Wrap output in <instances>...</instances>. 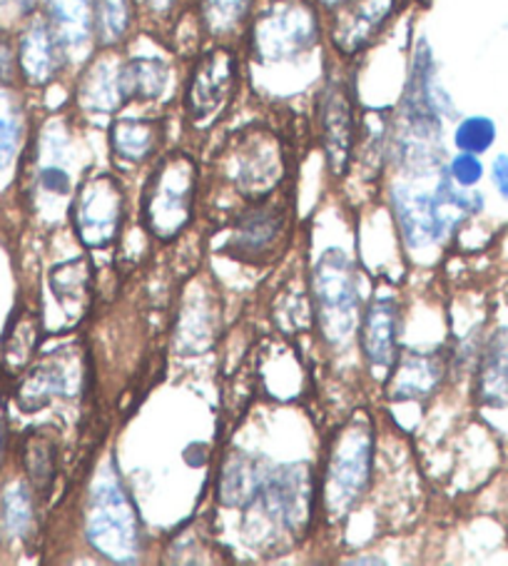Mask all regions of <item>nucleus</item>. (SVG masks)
<instances>
[{"label":"nucleus","instance_id":"nucleus-36","mask_svg":"<svg viewBox=\"0 0 508 566\" xmlns=\"http://www.w3.org/2000/svg\"><path fill=\"white\" fill-rule=\"evenodd\" d=\"M21 73H18V51L11 35L0 33V85L13 87Z\"/></svg>","mask_w":508,"mask_h":566},{"label":"nucleus","instance_id":"nucleus-27","mask_svg":"<svg viewBox=\"0 0 508 566\" xmlns=\"http://www.w3.org/2000/svg\"><path fill=\"white\" fill-rule=\"evenodd\" d=\"M135 18H138L135 0H95L93 41L103 51L123 45L133 31Z\"/></svg>","mask_w":508,"mask_h":566},{"label":"nucleus","instance_id":"nucleus-6","mask_svg":"<svg viewBox=\"0 0 508 566\" xmlns=\"http://www.w3.org/2000/svg\"><path fill=\"white\" fill-rule=\"evenodd\" d=\"M85 534L93 549L105 559L130 564L138 559L142 534L138 512L117 476H105L91 494Z\"/></svg>","mask_w":508,"mask_h":566},{"label":"nucleus","instance_id":"nucleus-5","mask_svg":"<svg viewBox=\"0 0 508 566\" xmlns=\"http://www.w3.org/2000/svg\"><path fill=\"white\" fill-rule=\"evenodd\" d=\"M374 467V429L369 419L357 417L339 429L329 449L321 482V500L331 522L345 520L367 494Z\"/></svg>","mask_w":508,"mask_h":566},{"label":"nucleus","instance_id":"nucleus-15","mask_svg":"<svg viewBox=\"0 0 508 566\" xmlns=\"http://www.w3.org/2000/svg\"><path fill=\"white\" fill-rule=\"evenodd\" d=\"M18 73L31 87L51 85L67 63V51L45 15H28L15 38Z\"/></svg>","mask_w":508,"mask_h":566},{"label":"nucleus","instance_id":"nucleus-25","mask_svg":"<svg viewBox=\"0 0 508 566\" xmlns=\"http://www.w3.org/2000/svg\"><path fill=\"white\" fill-rule=\"evenodd\" d=\"M476 392L488 407H508V332L496 335L488 345Z\"/></svg>","mask_w":508,"mask_h":566},{"label":"nucleus","instance_id":"nucleus-41","mask_svg":"<svg viewBox=\"0 0 508 566\" xmlns=\"http://www.w3.org/2000/svg\"><path fill=\"white\" fill-rule=\"evenodd\" d=\"M315 3H317L319 8H329V11H331V8H335V6L339 3V0H315Z\"/></svg>","mask_w":508,"mask_h":566},{"label":"nucleus","instance_id":"nucleus-8","mask_svg":"<svg viewBox=\"0 0 508 566\" xmlns=\"http://www.w3.org/2000/svg\"><path fill=\"white\" fill-rule=\"evenodd\" d=\"M315 315L319 332L331 345H345L357 327L359 285L357 270L341 250H327L311 272Z\"/></svg>","mask_w":508,"mask_h":566},{"label":"nucleus","instance_id":"nucleus-20","mask_svg":"<svg viewBox=\"0 0 508 566\" xmlns=\"http://www.w3.org/2000/svg\"><path fill=\"white\" fill-rule=\"evenodd\" d=\"M165 128L160 118H115L107 130L113 158L120 163L140 165L155 158L162 145Z\"/></svg>","mask_w":508,"mask_h":566},{"label":"nucleus","instance_id":"nucleus-34","mask_svg":"<svg viewBox=\"0 0 508 566\" xmlns=\"http://www.w3.org/2000/svg\"><path fill=\"white\" fill-rule=\"evenodd\" d=\"M448 178H452L458 188H474V185L484 178V165L474 153H458L456 158L448 163Z\"/></svg>","mask_w":508,"mask_h":566},{"label":"nucleus","instance_id":"nucleus-9","mask_svg":"<svg viewBox=\"0 0 508 566\" xmlns=\"http://www.w3.org/2000/svg\"><path fill=\"white\" fill-rule=\"evenodd\" d=\"M292 224V195L272 192L254 200L247 210L237 214L227 240V255L250 265H265L277 258L287 242Z\"/></svg>","mask_w":508,"mask_h":566},{"label":"nucleus","instance_id":"nucleus-39","mask_svg":"<svg viewBox=\"0 0 508 566\" xmlns=\"http://www.w3.org/2000/svg\"><path fill=\"white\" fill-rule=\"evenodd\" d=\"M6 447H8V427H6L3 415H0V467H3V460H6Z\"/></svg>","mask_w":508,"mask_h":566},{"label":"nucleus","instance_id":"nucleus-28","mask_svg":"<svg viewBox=\"0 0 508 566\" xmlns=\"http://www.w3.org/2000/svg\"><path fill=\"white\" fill-rule=\"evenodd\" d=\"M51 287L67 317H83L91 302V265L87 260H71L51 272Z\"/></svg>","mask_w":508,"mask_h":566},{"label":"nucleus","instance_id":"nucleus-35","mask_svg":"<svg viewBox=\"0 0 508 566\" xmlns=\"http://www.w3.org/2000/svg\"><path fill=\"white\" fill-rule=\"evenodd\" d=\"M180 0H135V11L150 23H168L178 13Z\"/></svg>","mask_w":508,"mask_h":566},{"label":"nucleus","instance_id":"nucleus-26","mask_svg":"<svg viewBox=\"0 0 508 566\" xmlns=\"http://www.w3.org/2000/svg\"><path fill=\"white\" fill-rule=\"evenodd\" d=\"M35 522V492L31 484L13 482L0 496V534L8 542H23Z\"/></svg>","mask_w":508,"mask_h":566},{"label":"nucleus","instance_id":"nucleus-4","mask_svg":"<svg viewBox=\"0 0 508 566\" xmlns=\"http://www.w3.org/2000/svg\"><path fill=\"white\" fill-rule=\"evenodd\" d=\"M198 195V163L192 155L174 150L160 155L142 190L140 218L152 238L170 242L192 218Z\"/></svg>","mask_w":508,"mask_h":566},{"label":"nucleus","instance_id":"nucleus-40","mask_svg":"<svg viewBox=\"0 0 508 566\" xmlns=\"http://www.w3.org/2000/svg\"><path fill=\"white\" fill-rule=\"evenodd\" d=\"M349 564H384V562L377 559V556H357V559H351Z\"/></svg>","mask_w":508,"mask_h":566},{"label":"nucleus","instance_id":"nucleus-29","mask_svg":"<svg viewBox=\"0 0 508 566\" xmlns=\"http://www.w3.org/2000/svg\"><path fill=\"white\" fill-rule=\"evenodd\" d=\"M25 138L23 105L11 87H0V175L8 172L21 155Z\"/></svg>","mask_w":508,"mask_h":566},{"label":"nucleus","instance_id":"nucleus-18","mask_svg":"<svg viewBox=\"0 0 508 566\" xmlns=\"http://www.w3.org/2000/svg\"><path fill=\"white\" fill-rule=\"evenodd\" d=\"M446 363L434 353H404L394 363V373L387 382V397L394 402H422L432 397L444 382Z\"/></svg>","mask_w":508,"mask_h":566},{"label":"nucleus","instance_id":"nucleus-7","mask_svg":"<svg viewBox=\"0 0 508 566\" xmlns=\"http://www.w3.org/2000/svg\"><path fill=\"white\" fill-rule=\"evenodd\" d=\"M222 170L240 195L260 200L275 192L285 180L287 155L275 133L247 128L227 143L222 153Z\"/></svg>","mask_w":508,"mask_h":566},{"label":"nucleus","instance_id":"nucleus-1","mask_svg":"<svg viewBox=\"0 0 508 566\" xmlns=\"http://www.w3.org/2000/svg\"><path fill=\"white\" fill-rule=\"evenodd\" d=\"M434 57L422 41L414 51L412 73L396 118L389 128V153L396 168L424 178L442 163V107L434 83Z\"/></svg>","mask_w":508,"mask_h":566},{"label":"nucleus","instance_id":"nucleus-14","mask_svg":"<svg viewBox=\"0 0 508 566\" xmlns=\"http://www.w3.org/2000/svg\"><path fill=\"white\" fill-rule=\"evenodd\" d=\"M83 365L75 349H61L47 355L28 369V375L15 387L18 407L23 412H38L55 397H75L83 387Z\"/></svg>","mask_w":508,"mask_h":566},{"label":"nucleus","instance_id":"nucleus-38","mask_svg":"<svg viewBox=\"0 0 508 566\" xmlns=\"http://www.w3.org/2000/svg\"><path fill=\"white\" fill-rule=\"evenodd\" d=\"M11 6H13L15 11L21 13L23 18H28V15H33V13H35L38 0H11Z\"/></svg>","mask_w":508,"mask_h":566},{"label":"nucleus","instance_id":"nucleus-17","mask_svg":"<svg viewBox=\"0 0 508 566\" xmlns=\"http://www.w3.org/2000/svg\"><path fill=\"white\" fill-rule=\"evenodd\" d=\"M123 63L115 55V48L103 51L87 63L85 71L77 77L75 101L81 111L93 115H113L127 103L123 93Z\"/></svg>","mask_w":508,"mask_h":566},{"label":"nucleus","instance_id":"nucleus-31","mask_svg":"<svg viewBox=\"0 0 508 566\" xmlns=\"http://www.w3.org/2000/svg\"><path fill=\"white\" fill-rule=\"evenodd\" d=\"M38 335H41V319H38L35 312H21L13 319L3 339V367L8 373L21 369L31 359L38 345Z\"/></svg>","mask_w":508,"mask_h":566},{"label":"nucleus","instance_id":"nucleus-11","mask_svg":"<svg viewBox=\"0 0 508 566\" xmlns=\"http://www.w3.org/2000/svg\"><path fill=\"white\" fill-rule=\"evenodd\" d=\"M73 228L87 250H105L120 235L125 190L110 172H93L81 180L73 198Z\"/></svg>","mask_w":508,"mask_h":566},{"label":"nucleus","instance_id":"nucleus-12","mask_svg":"<svg viewBox=\"0 0 508 566\" xmlns=\"http://www.w3.org/2000/svg\"><path fill=\"white\" fill-rule=\"evenodd\" d=\"M319 140L335 178H345L351 168L359 140L357 97L347 77L331 73L317 97Z\"/></svg>","mask_w":508,"mask_h":566},{"label":"nucleus","instance_id":"nucleus-24","mask_svg":"<svg viewBox=\"0 0 508 566\" xmlns=\"http://www.w3.org/2000/svg\"><path fill=\"white\" fill-rule=\"evenodd\" d=\"M170 85V65L162 57L138 55L123 63V93L127 103L160 101Z\"/></svg>","mask_w":508,"mask_h":566},{"label":"nucleus","instance_id":"nucleus-30","mask_svg":"<svg viewBox=\"0 0 508 566\" xmlns=\"http://www.w3.org/2000/svg\"><path fill=\"white\" fill-rule=\"evenodd\" d=\"M254 0H198V21L212 38H227L247 23Z\"/></svg>","mask_w":508,"mask_h":566},{"label":"nucleus","instance_id":"nucleus-33","mask_svg":"<svg viewBox=\"0 0 508 566\" xmlns=\"http://www.w3.org/2000/svg\"><path fill=\"white\" fill-rule=\"evenodd\" d=\"M35 185L38 190L43 195H51V198H65V195H71L73 190V180H71V172H67L61 163H43L41 168H38L35 175Z\"/></svg>","mask_w":508,"mask_h":566},{"label":"nucleus","instance_id":"nucleus-21","mask_svg":"<svg viewBox=\"0 0 508 566\" xmlns=\"http://www.w3.org/2000/svg\"><path fill=\"white\" fill-rule=\"evenodd\" d=\"M43 6L45 18L65 45L67 57L91 45L95 0H43Z\"/></svg>","mask_w":508,"mask_h":566},{"label":"nucleus","instance_id":"nucleus-13","mask_svg":"<svg viewBox=\"0 0 508 566\" xmlns=\"http://www.w3.org/2000/svg\"><path fill=\"white\" fill-rule=\"evenodd\" d=\"M399 0H339L331 8L329 41L341 57H354L377 41L396 13Z\"/></svg>","mask_w":508,"mask_h":566},{"label":"nucleus","instance_id":"nucleus-32","mask_svg":"<svg viewBox=\"0 0 508 566\" xmlns=\"http://www.w3.org/2000/svg\"><path fill=\"white\" fill-rule=\"evenodd\" d=\"M494 140H496V125L494 120L484 118V115H474V118L462 120L454 133V143L462 153L481 155L491 148Z\"/></svg>","mask_w":508,"mask_h":566},{"label":"nucleus","instance_id":"nucleus-2","mask_svg":"<svg viewBox=\"0 0 508 566\" xmlns=\"http://www.w3.org/2000/svg\"><path fill=\"white\" fill-rule=\"evenodd\" d=\"M321 23L315 0H269L252 15L247 51L260 65L299 61L319 43Z\"/></svg>","mask_w":508,"mask_h":566},{"label":"nucleus","instance_id":"nucleus-16","mask_svg":"<svg viewBox=\"0 0 508 566\" xmlns=\"http://www.w3.org/2000/svg\"><path fill=\"white\" fill-rule=\"evenodd\" d=\"M315 486H311L309 467L289 464L269 470L262 486L260 502H265L269 514L287 530L299 532L309 524L311 506H315Z\"/></svg>","mask_w":508,"mask_h":566},{"label":"nucleus","instance_id":"nucleus-19","mask_svg":"<svg viewBox=\"0 0 508 566\" xmlns=\"http://www.w3.org/2000/svg\"><path fill=\"white\" fill-rule=\"evenodd\" d=\"M399 335V305L392 297H377L361 325V353L371 367H392L396 359Z\"/></svg>","mask_w":508,"mask_h":566},{"label":"nucleus","instance_id":"nucleus-37","mask_svg":"<svg viewBox=\"0 0 508 566\" xmlns=\"http://www.w3.org/2000/svg\"><path fill=\"white\" fill-rule=\"evenodd\" d=\"M494 182L498 192L508 198V155H498L494 163Z\"/></svg>","mask_w":508,"mask_h":566},{"label":"nucleus","instance_id":"nucleus-3","mask_svg":"<svg viewBox=\"0 0 508 566\" xmlns=\"http://www.w3.org/2000/svg\"><path fill=\"white\" fill-rule=\"evenodd\" d=\"M392 205L406 248L424 250L444 240L446 232L466 214L481 210V198L454 188V180L446 175L438 180L434 192H419L409 185H394Z\"/></svg>","mask_w":508,"mask_h":566},{"label":"nucleus","instance_id":"nucleus-22","mask_svg":"<svg viewBox=\"0 0 508 566\" xmlns=\"http://www.w3.org/2000/svg\"><path fill=\"white\" fill-rule=\"evenodd\" d=\"M267 472L262 470L257 460L244 454H232L227 462H224L218 482V494L220 502L227 506H250L260 502L262 486H265Z\"/></svg>","mask_w":508,"mask_h":566},{"label":"nucleus","instance_id":"nucleus-23","mask_svg":"<svg viewBox=\"0 0 508 566\" xmlns=\"http://www.w3.org/2000/svg\"><path fill=\"white\" fill-rule=\"evenodd\" d=\"M21 460L33 492L38 496L51 494L57 476V442L51 429H31L23 437Z\"/></svg>","mask_w":508,"mask_h":566},{"label":"nucleus","instance_id":"nucleus-10","mask_svg":"<svg viewBox=\"0 0 508 566\" xmlns=\"http://www.w3.org/2000/svg\"><path fill=\"white\" fill-rule=\"evenodd\" d=\"M240 83V57L230 45H212L194 61L184 85V113L192 125L204 128L232 103Z\"/></svg>","mask_w":508,"mask_h":566}]
</instances>
